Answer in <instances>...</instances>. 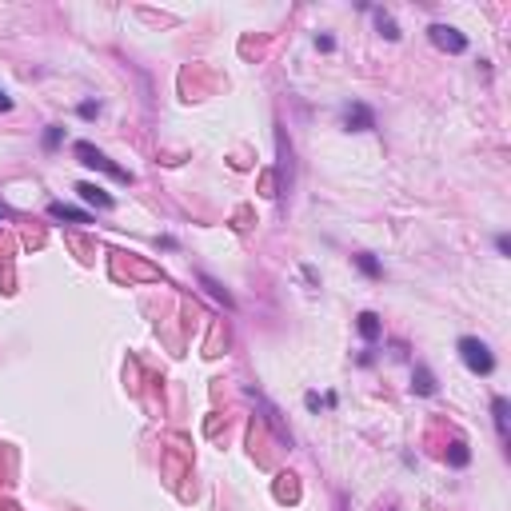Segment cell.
<instances>
[{"mask_svg":"<svg viewBox=\"0 0 511 511\" xmlns=\"http://www.w3.org/2000/svg\"><path fill=\"white\" fill-rule=\"evenodd\" d=\"M48 212H52L56 220H72V224H92V216H88V212H80V208H72V204H48Z\"/></svg>","mask_w":511,"mask_h":511,"instance_id":"8992f818","label":"cell"},{"mask_svg":"<svg viewBox=\"0 0 511 511\" xmlns=\"http://www.w3.org/2000/svg\"><path fill=\"white\" fill-rule=\"evenodd\" d=\"M508 412H511V403L503 396H495L492 399V415H495V428H499V439H503V444H508L511 439V428H508Z\"/></svg>","mask_w":511,"mask_h":511,"instance_id":"5b68a950","label":"cell"},{"mask_svg":"<svg viewBox=\"0 0 511 511\" xmlns=\"http://www.w3.org/2000/svg\"><path fill=\"white\" fill-rule=\"evenodd\" d=\"M460 360L471 367L476 376H492V367H495L487 344H483V340H476V335H463V340H460Z\"/></svg>","mask_w":511,"mask_h":511,"instance_id":"6da1fadb","label":"cell"},{"mask_svg":"<svg viewBox=\"0 0 511 511\" xmlns=\"http://www.w3.org/2000/svg\"><path fill=\"white\" fill-rule=\"evenodd\" d=\"M344 120H348L351 132H367V128H376V116H371V108H367V104H348Z\"/></svg>","mask_w":511,"mask_h":511,"instance_id":"277c9868","label":"cell"},{"mask_svg":"<svg viewBox=\"0 0 511 511\" xmlns=\"http://www.w3.org/2000/svg\"><path fill=\"white\" fill-rule=\"evenodd\" d=\"M0 220H4V208H0Z\"/></svg>","mask_w":511,"mask_h":511,"instance_id":"ac0fdd59","label":"cell"},{"mask_svg":"<svg viewBox=\"0 0 511 511\" xmlns=\"http://www.w3.org/2000/svg\"><path fill=\"white\" fill-rule=\"evenodd\" d=\"M12 108V100H8V92H4V88H0V112H8Z\"/></svg>","mask_w":511,"mask_h":511,"instance_id":"e0dca14e","label":"cell"},{"mask_svg":"<svg viewBox=\"0 0 511 511\" xmlns=\"http://www.w3.org/2000/svg\"><path fill=\"white\" fill-rule=\"evenodd\" d=\"M200 284H204L208 292H212V300H220L224 308H232V296H228V292H224V287L216 284V280H212V276H200Z\"/></svg>","mask_w":511,"mask_h":511,"instance_id":"9c48e42d","label":"cell"},{"mask_svg":"<svg viewBox=\"0 0 511 511\" xmlns=\"http://www.w3.org/2000/svg\"><path fill=\"white\" fill-rule=\"evenodd\" d=\"M360 335H364V340H376V335H380V319L371 316V312L360 316Z\"/></svg>","mask_w":511,"mask_h":511,"instance_id":"30bf717a","label":"cell"},{"mask_svg":"<svg viewBox=\"0 0 511 511\" xmlns=\"http://www.w3.org/2000/svg\"><path fill=\"white\" fill-rule=\"evenodd\" d=\"M96 112H100V104H92V100H88V104H80V116H88V120H92Z\"/></svg>","mask_w":511,"mask_h":511,"instance_id":"2e32d148","label":"cell"},{"mask_svg":"<svg viewBox=\"0 0 511 511\" xmlns=\"http://www.w3.org/2000/svg\"><path fill=\"white\" fill-rule=\"evenodd\" d=\"M376 20H380V32L387 36V40H396V36H399V32H396V20H392L387 12H376Z\"/></svg>","mask_w":511,"mask_h":511,"instance_id":"7c38bea8","label":"cell"},{"mask_svg":"<svg viewBox=\"0 0 511 511\" xmlns=\"http://www.w3.org/2000/svg\"><path fill=\"white\" fill-rule=\"evenodd\" d=\"M355 264H360V268H364L367 271V276H380V264H376V260H371V255H355Z\"/></svg>","mask_w":511,"mask_h":511,"instance_id":"4fadbf2b","label":"cell"},{"mask_svg":"<svg viewBox=\"0 0 511 511\" xmlns=\"http://www.w3.org/2000/svg\"><path fill=\"white\" fill-rule=\"evenodd\" d=\"M428 36H431V44L444 48V52H455V56L467 52V36H463L460 28H451V24H431Z\"/></svg>","mask_w":511,"mask_h":511,"instance_id":"3957f363","label":"cell"},{"mask_svg":"<svg viewBox=\"0 0 511 511\" xmlns=\"http://www.w3.org/2000/svg\"><path fill=\"white\" fill-rule=\"evenodd\" d=\"M76 192L88 200V204H96V208H112V196L104 188H96V184H76Z\"/></svg>","mask_w":511,"mask_h":511,"instance_id":"52a82bcc","label":"cell"},{"mask_svg":"<svg viewBox=\"0 0 511 511\" xmlns=\"http://www.w3.org/2000/svg\"><path fill=\"white\" fill-rule=\"evenodd\" d=\"M412 387L419 392V396H431V392H435V380H431L428 367H415V383H412Z\"/></svg>","mask_w":511,"mask_h":511,"instance_id":"ba28073f","label":"cell"},{"mask_svg":"<svg viewBox=\"0 0 511 511\" xmlns=\"http://www.w3.org/2000/svg\"><path fill=\"white\" fill-rule=\"evenodd\" d=\"M76 156L84 160L88 168H100V172H108L112 180H120V184H128V180H132V176H128L124 168H116V164H112V160L104 156V152H96V148H92L88 140H80V144H76Z\"/></svg>","mask_w":511,"mask_h":511,"instance_id":"7a4b0ae2","label":"cell"},{"mask_svg":"<svg viewBox=\"0 0 511 511\" xmlns=\"http://www.w3.org/2000/svg\"><path fill=\"white\" fill-rule=\"evenodd\" d=\"M316 48H319V52H332L335 40H332V36H316Z\"/></svg>","mask_w":511,"mask_h":511,"instance_id":"9a60e30c","label":"cell"},{"mask_svg":"<svg viewBox=\"0 0 511 511\" xmlns=\"http://www.w3.org/2000/svg\"><path fill=\"white\" fill-rule=\"evenodd\" d=\"M447 460H451V467H467V460H471V455H467V447H463V444H451Z\"/></svg>","mask_w":511,"mask_h":511,"instance_id":"8fae6325","label":"cell"},{"mask_svg":"<svg viewBox=\"0 0 511 511\" xmlns=\"http://www.w3.org/2000/svg\"><path fill=\"white\" fill-rule=\"evenodd\" d=\"M60 140H64V128H56V124H52V128L44 132V148H56Z\"/></svg>","mask_w":511,"mask_h":511,"instance_id":"5bb4252c","label":"cell"}]
</instances>
